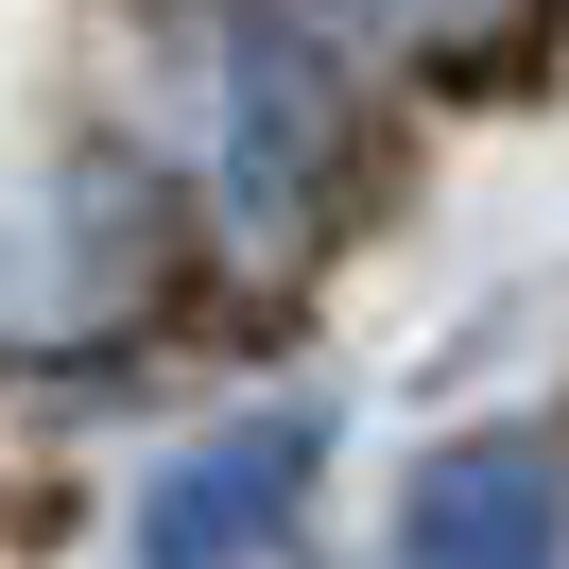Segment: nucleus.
Segmentation results:
<instances>
[{"mask_svg": "<svg viewBox=\"0 0 569 569\" xmlns=\"http://www.w3.org/2000/svg\"><path fill=\"white\" fill-rule=\"evenodd\" d=\"M415 569H535V466L466 449L449 483H415Z\"/></svg>", "mask_w": 569, "mask_h": 569, "instance_id": "obj_1", "label": "nucleus"}, {"mask_svg": "<svg viewBox=\"0 0 569 569\" xmlns=\"http://www.w3.org/2000/svg\"><path fill=\"white\" fill-rule=\"evenodd\" d=\"M293 483V431H242V449H208V466H190V483H173V518H156V569H208V552H242V500H277Z\"/></svg>", "mask_w": 569, "mask_h": 569, "instance_id": "obj_2", "label": "nucleus"}]
</instances>
